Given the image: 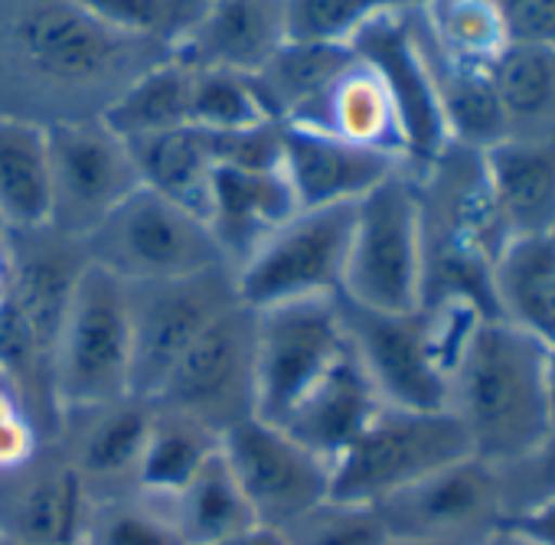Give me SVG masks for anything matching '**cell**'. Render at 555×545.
Listing matches in <instances>:
<instances>
[{
  "mask_svg": "<svg viewBox=\"0 0 555 545\" xmlns=\"http://www.w3.org/2000/svg\"><path fill=\"white\" fill-rule=\"evenodd\" d=\"M170 56L102 24L82 0H0V112L37 125L99 121Z\"/></svg>",
  "mask_w": 555,
  "mask_h": 545,
  "instance_id": "cell-1",
  "label": "cell"
},
{
  "mask_svg": "<svg viewBox=\"0 0 555 545\" xmlns=\"http://www.w3.org/2000/svg\"><path fill=\"white\" fill-rule=\"evenodd\" d=\"M86 264V245L53 225L8 229L0 248V373L21 389L47 441L60 421L53 399L56 340Z\"/></svg>",
  "mask_w": 555,
  "mask_h": 545,
  "instance_id": "cell-2",
  "label": "cell"
},
{
  "mask_svg": "<svg viewBox=\"0 0 555 545\" xmlns=\"http://www.w3.org/2000/svg\"><path fill=\"white\" fill-rule=\"evenodd\" d=\"M448 412L461 421L470 454L493 467L535 447L552 428L545 343L500 317H483L451 373Z\"/></svg>",
  "mask_w": 555,
  "mask_h": 545,
  "instance_id": "cell-3",
  "label": "cell"
},
{
  "mask_svg": "<svg viewBox=\"0 0 555 545\" xmlns=\"http://www.w3.org/2000/svg\"><path fill=\"white\" fill-rule=\"evenodd\" d=\"M347 347L379 399L396 408H448V386L483 314L467 301H422L412 311H370L337 295Z\"/></svg>",
  "mask_w": 555,
  "mask_h": 545,
  "instance_id": "cell-4",
  "label": "cell"
},
{
  "mask_svg": "<svg viewBox=\"0 0 555 545\" xmlns=\"http://www.w3.org/2000/svg\"><path fill=\"white\" fill-rule=\"evenodd\" d=\"M131 395V311L128 285L86 264L73 288L53 356V399L60 415Z\"/></svg>",
  "mask_w": 555,
  "mask_h": 545,
  "instance_id": "cell-5",
  "label": "cell"
},
{
  "mask_svg": "<svg viewBox=\"0 0 555 545\" xmlns=\"http://www.w3.org/2000/svg\"><path fill=\"white\" fill-rule=\"evenodd\" d=\"M82 245L92 264L125 285L170 282L229 264L206 219L147 186L115 206Z\"/></svg>",
  "mask_w": 555,
  "mask_h": 545,
  "instance_id": "cell-6",
  "label": "cell"
},
{
  "mask_svg": "<svg viewBox=\"0 0 555 545\" xmlns=\"http://www.w3.org/2000/svg\"><path fill=\"white\" fill-rule=\"evenodd\" d=\"M422 278L418 186L409 170H399L357 199L340 298L370 311H412L422 304Z\"/></svg>",
  "mask_w": 555,
  "mask_h": 545,
  "instance_id": "cell-7",
  "label": "cell"
},
{
  "mask_svg": "<svg viewBox=\"0 0 555 545\" xmlns=\"http://www.w3.org/2000/svg\"><path fill=\"white\" fill-rule=\"evenodd\" d=\"M461 457H470V441L448 408L383 405L370 428L331 464V496L376 506Z\"/></svg>",
  "mask_w": 555,
  "mask_h": 545,
  "instance_id": "cell-8",
  "label": "cell"
},
{
  "mask_svg": "<svg viewBox=\"0 0 555 545\" xmlns=\"http://www.w3.org/2000/svg\"><path fill=\"white\" fill-rule=\"evenodd\" d=\"M357 203L298 209L261 248L235 268L245 308H271L305 298H337L347 271Z\"/></svg>",
  "mask_w": 555,
  "mask_h": 545,
  "instance_id": "cell-9",
  "label": "cell"
},
{
  "mask_svg": "<svg viewBox=\"0 0 555 545\" xmlns=\"http://www.w3.org/2000/svg\"><path fill=\"white\" fill-rule=\"evenodd\" d=\"M232 304H238V291L229 264L186 278L128 285L131 395L151 402L193 340Z\"/></svg>",
  "mask_w": 555,
  "mask_h": 545,
  "instance_id": "cell-10",
  "label": "cell"
},
{
  "mask_svg": "<svg viewBox=\"0 0 555 545\" xmlns=\"http://www.w3.org/2000/svg\"><path fill=\"white\" fill-rule=\"evenodd\" d=\"M219 438L255 415V311L242 301L219 314L180 356L151 399Z\"/></svg>",
  "mask_w": 555,
  "mask_h": 545,
  "instance_id": "cell-11",
  "label": "cell"
},
{
  "mask_svg": "<svg viewBox=\"0 0 555 545\" xmlns=\"http://www.w3.org/2000/svg\"><path fill=\"white\" fill-rule=\"evenodd\" d=\"M255 311V308H251ZM347 337L337 298H305L255 311V415L278 425L334 366Z\"/></svg>",
  "mask_w": 555,
  "mask_h": 545,
  "instance_id": "cell-12",
  "label": "cell"
},
{
  "mask_svg": "<svg viewBox=\"0 0 555 545\" xmlns=\"http://www.w3.org/2000/svg\"><path fill=\"white\" fill-rule=\"evenodd\" d=\"M50 222L56 232L86 238L115 206L141 190V173L125 138L99 121L47 125Z\"/></svg>",
  "mask_w": 555,
  "mask_h": 545,
  "instance_id": "cell-13",
  "label": "cell"
},
{
  "mask_svg": "<svg viewBox=\"0 0 555 545\" xmlns=\"http://www.w3.org/2000/svg\"><path fill=\"white\" fill-rule=\"evenodd\" d=\"M376 512L389 538L435 545H480L506 525L496 467L474 454L386 496Z\"/></svg>",
  "mask_w": 555,
  "mask_h": 545,
  "instance_id": "cell-14",
  "label": "cell"
},
{
  "mask_svg": "<svg viewBox=\"0 0 555 545\" xmlns=\"http://www.w3.org/2000/svg\"><path fill=\"white\" fill-rule=\"evenodd\" d=\"M219 454L248 499L255 522L278 532L331 496V464L258 415L232 425L219 438Z\"/></svg>",
  "mask_w": 555,
  "mask_h": 545,
  "instance_id": "cell-15",
  "label": "cell"
},
{
  "mask_svg": "<svg viewBox=\"0 0 555 545\" xmlns=\"http://www.w3.org/2000/svg\"><path fill=\"white\" fill-rule=\"evenodd\" d=\"M350 50L379 76V82L392 99L405 141V170L412 177L425 173L451 141L438 108L415 11L386 14L373 21L353 37Z\"/></svg>",
  "mask_w": 555,
  "mask_h": 545,
  "instance_id": "cell-16",
  "label": "cell"
},
{
  "mask_svg": "<svg viewBox=\"0 0 555 545\" xmlns=\"http://www.w3.org/2000/svg\"><path fill=\"white\" fill-rule=\"evenodd\" d=\"M147 428L151 402L128 395L118 402L63 412L50 441L73 464L89 499L102 503L138 490Z\"/></svg>",
  "mask_w": 555,
  "mask_h": 545,
  "instance_id": "cell-17",
  "label": "cell"
},
{
  "mask_svg": "<svg viewBox=\"0 0 555 545\" xmlns=\"http://www.w3.org/2000/svg\"><path fill=\"white\" fill-rule=\"evenodd\" d=\"M89 493L53 441L24 467L0 473V535L21 545H79Z\"/></svg>",
  "mask_w": 555,
  "mask_h": 545,
  "instance_id": "cell-18",
  "label": "cell"
},
{
  "mask_svg": "<svg viewBox=\"0 0 555 545\" xmlns=\"http://www.w3.org/2000/svg\"><path fill=\"white\" fill-rule=\"evenodd\" d=\"M399 170L405 164L389 154L301 125H282V173L301 209L357 203Z\"/></svg>",
  "mask_w": 555,
  "mask_h": 545,
  "instance_id": "cell-19",
  "label": "cell"
},
{
  "mask_svg": "<svg viewBox=\"0 0 555 545\" xmlns=\"http://www.w3.org/2000/svg\"><path fill=\"white\" fill-rule=\"evenodd\" d=\"M285 43V0H206L199 21L173 47V56L193 69L255 76Z\"/></svg>",
  "mask_w": 555,
  "mask_h": 545,
  "instance_id": "cell-20",
  "label": "cell"
},
{
  "mask_svg": "<svg viewBox=\"0 0 555 545\" xmlns=\"http://www.w3.org/2000/svg\"><path fill=\"white\" fill-rule=\"evenodd\" d=\"M298 199L282 167H225L219 164L209 186L206 225L235 271L248 261L268 235H274L295 212Z\"/></svg>",
  "mask_w": 555,
  "mask_h": 545,
  "instance_id": "cell-21",
  "label": "cell"
},
{
  "mask_svg": "<svg viewBox=\"0 0 555 545\" xmlns=\"http://www.w3.org/2000/svg\"><path fill=\"white\" fill-rule=\"evenodd\" d=\"M480 170L503 245L555 235V141H500L480 151Z\"/></svg>",
  "mask_w": 555,
  "mask_h": 545,
  "instance_id": "cell-22",
  "label": "cell"
},
{
  "mask_svg": "<svg viewBox=\"0 0 555 545\" xmlns=\"http://www.w3.org/2000/svg\"><path fill=\"white\" fill-rule=\"evenodd\" d=\"M383 399L350 347L334 366L301 395V402L278 421L298 444L334 464L383 412Z\"/></svg>",
  "mask_w": 555,
  "mask_h": 545,
  "instance_id": "cell-23",
  "label": "cell"
},
{
  "mask_svg": "<svg viewBox=\"0 0 555 545\" xmlns=\"http://www.w3.org/2000/svg\"><path fill=\"white\" fill-rule=\"evenodd\" d=\"M292 125L324 131L331 138L389 154L405 164V141L392 99L379 82V76L357 53L314 99V105Z\"/></svg>",
  "mask_w": 555,
  "mask_h": 545,
  "instance_id": "cell-24",
  "label": "cell"
},
{
  "mask_svg": "<svg viewBox=\"0 0 555 545\" xmlns=\"http://www.w3.org/2000/svg\"><path fill=\"white\" fill-rule=\"evenodd\" d=\"M493 314L555 343V235L509 238L490 268Z\"/></svg>",
  "mask_w": 555,
  "mask_h": 545,
  "instance_id": "cell-25",
  "label": "cell"
},
{
  "mask_svg": "<svg viewBox=\"0 0 555 545\" xmlns=\"http://www.w3.org/2000/svg\"><path fill=\"white\" fill-rule=\"evenodd\" d=\"M131 157L141 173V186L173 199L177 206L206 219L212 173L219 167L212 151V134L203 128H173L164 134L128 141Z\"/></svg>",
  "mask_w": 555,
  "mask_h": 545,
  "instance_id": "cell-26",
  "label": "cell"
},
{
  "mask_svg": "<svg viewBox=\"0 0 555 545\" xmlns=\"http://www.w3.org/2000/svg\"><path fill=\"white\" fill-rule=\"evenodd\" d=\"M506 141H555V50L506 47L487 66Z\"/></svg>",
  "mask_w": 555,
  "mask_h": 545,
  "instance_id": "cell-27",
  "label": "cell"
},
{
  "mask_svg": "<svg viewBox=\"0 0 555 545\" xmlns=\"http://www.w3.org/2000/svg\"><path fill=\"white\" fill-rule=\"evenodd\" d=\"M415 24H418V11H415ZM418 37H422L425 60L431 69V82H435L438 108H441V118L448 128V141L457 147L477 151V154L506 141V125H503L500 102L493 95L487 69L464 66V63H454L444 53H438L431 47V40L425 37L422 24H418Z\"/></svg>",
  "mask_w": 555,
  "mask_h": 545,
  "instance_id": "cell-28",
  "label": "cell"
},
{
  "mask_svg": "<svg viewBox=\"0 0 555 545\" xmlns=\"http://www.w3.org/2000/svg\"><path fill=\"white\" fill-rule=\"evenodd\" d=\"M0 222L37 229L50 222L47 128L0 112Z\"/></svg>",
  "mask_w": 555,
  "mask_h": 545,
  "instance_id": "cell-29",
  "label": "cell"
},
{
  "mask_svg": "<svg viewBox=\"0 0 555 545\" xmlns=\"http://www.w3.org/2000/svg\"><path fill=\"white\" fill-rule=\"evenodd\" d=\"M350 56H353L350 47L288 40L248 79L255 86L264 115L278 125H292L314 105V99L350 63Z\"/></svg>",
  "mask_w": 555,
  "mask_h": 545,
  "instance_id": "cell-30",
  "label": "cell"
},
{
  "mask_svg": "<svg viewBox=\"0 0 555 545\" xmlns=\"http://www.w3.org/2000/svg\"><path fill=\"white\" fill-rule=\"evenodd\" d=\"M164 503L186 545H219L255 525V512L219 451L196 470L186 486H180Z\"/></svg>",
  "mask_w": 555,
  "mask_h": 545,
  "instance_id": "cell-31",
  "label": "cell"
},
{
  "mask_svg": "<svg viewBox=\"0 0 555 545\" xmlns=\"http://www.w3.org/2000/svg\"><path fill=\"white\" fill-rule=\"evenodd\" d=\"M216 451H219L216 431L151 402V428L138 467V490L167 499L180 486H186L196 477V470L209 457H216Z\"/></svg>",
  "mask_w": 555,
  "mask_h": 545,
  "instance_id": "cell-32",
  "label": "cell"
},
{
  "mask_svg": "<svg viewBox=\"0 0 555 545\" xmlns=\"http://www.w3.org/2000/svg\"><path fill=\"white\" fill-rule=\"evenodd\" d=\"M118 138L138 141L190 125V66L173 53L147 69L102 118Z\"/></svg>",
  "mask_w": 555,
  "mask_h": 545,
  "instance_id": "cell-33",
  "label": "cell"
},
{
  "mask_svg": "<svg viewBox=\"0 0 555 545\" xmlns=\"http://www.w3.org/2000/svg\"><path fill=\"white\" fill-rule=\"evenodd\" d=\"M418 24L431 47L454 63L487 69L503 50L506 34L493 0H425Z\"/></svg>",
  "mask_w": 555,
  "mask_h": 545,
  "instance_id": "cell-34",
  "label": "cell"
},
{
  "mask_svg": "<svg viewBox=\"0 0 555 545\" xmlns=\"http://www.w3.org/2000/svg\"><path fill=\"white\" fill-rule=\"evenodd\" d=\"M79 545H186L167 503L141 490L89 506Z\"/></svg>",
  "mask_w": 555,
  "mask_h": 545,
  "instance_id": "cell-35",
  "label": "cell"
},
{
  "mask_svg": "<svg viewBox=\"0 0 555 545\" xmlns=\"http://www.w3.org/2000/svg\"><path fill=\"white\" fill-rule=\"evenodd\" d=\"M425 0H285L288 40L350 47L353 37L386 14L418 11Z\"/></svg>",
  "mask_w": 555,
  "mask_h": 545,
  "instance_id": "cell-36",
  "label": "cell"
},
{
  "mask_svg": "<svg viewBox=\"0 0 555 545\" xmlns=\"http://www.w3.org/2000/svg\"><path fill=\"white\" fill-rule=\"evenodd\" d=\"M271 121L255 95L248 76L225 69H193L190 66V125L225 134Z\"/></svg>",
  "mask_w": 555,
  "mask_h": 545,
  "instance_id": "cell-37",
  "label": "cell"
},
{
  "mask_svg": "<svg viewBox=\"0 0 555 545\" xmlns=\"http://www.w3.org/2000/svg\"><path fill=\"white\" fill-rule=\"evenodd\" d=\"M82 4L118 34L160 43L173 53L199 21L206 0H82Z\"/></svg>",
  "mask_w": 555,
  "mask_h": 545,
  "instance_id": "cell-38",
  "label": "cell"
},
{
  "mask_svg": "<svg viewBox=\"0 0 555 545\" xmlns=\"http://www.w3.org/2000/svg\"><path fill=\"white\" fill-rule=\"evenodd\" d=\"M288 545H389V532L370 503L327 496L285 532Z\"/></svg>",
  "mask_w": 555,
  "mask_h": 545,
  "instance_id": "cell-39",
  "label": "cell"
},
{
  "mask_svg": "<svg viewBox=\"0 0 555 545\" xmlns=\"http://www.w3.org/2000/svg\"><path fill=\"white\" fill-rule=\"evenodd\" d=\"M496 477L503 490L506 522L555 499V428H548V434L526 454L500 464Z\"/></svg>",
  "mask_w": 555,
  "mask_h": 545,
  "instance_id": "cell-40",
  "label": "cell"
},
{
  "mask_svg": "<svg viewBox=\"0 0 555 545\" xmlns=\"http://www.w3.org/2000/svg\"><path fill=\"white\" fill-rule=\"evenodd\" d=\"M47 444V431L21 389L0 373V473H11L34 460Z\"/></svg>",
  "mask_w": 555,
  "mask_h": 545,
  "instance_id": "cell-41",
  "label": "cell"
},
{
  "mask_svg": "<svg viewBox=\"0 0 555 545\" xmlns=\"http://www.w3.org/2000/svg\"><path fill=\"white\" fill-rule=\"evenodd\" d=\"M506 47L555 50V0H493Z\"/></svg>",
  "mask_w": 555,
  "mask_h": 545,
  "instance_id": "cell-42",
  "label": "cell"
},
{
  "mask_svg": "<svg viewBox=\"0 0 555 545\" xmlns=\"http://www.w3.org/2000/svg\"><path fill=\"white\" fill-rule=\"evenodd\" d=\"M506 525L513 532H519L532 545H555V499H548V503H542V506L509 519Z\"/></svg>",
  "mask_w": 555,
  "mask_h": 545,
  "instance_id": "cell-43",
  "label": "cell"
},
{
  "mask_svg": "<svg viewBox=\"0 0 555 545\" xmlns=\"http://www.w3.org/2000/svg\"><path fill=\"white\" fill-rule=\"evenodd\" d=\"M219 545H288V538H285L282 532H278V529H271V525L255 522V525L242 529L238 535H232V538L219 542Z\"/></svg>",
  "mask_w": 555,
  "mask_h": 545,
  "instance_id": "cell-44",
  "label": "cell"
},
{
  "mask_svg": "<svg viewBox=\"0 0 555 545\" xmlns=\"http://www.w3.org/2000/svg\"><path fill=\"white\" fill-rule=\"evenodd\" d=\"M545 399H548V418L555 428V343H545Z\"/></svg>",
  "mask_w": 555,
  "mask_h": 545,
  "instance_id": "cell-45",
  "label": "cell"
},
{
  "mask_svg": "<svg viewBox=\"0 0 555 545\" xmlns=\"http://www.w3.org/2000/svg\"><path fill=\"white\" fill-rule=\"evenodd\" d=\"M480 545H532V542H526L519 532H513L509 525H503V529H496L493 535H487Z\"/></svg>",
  "mask_w": 555,
  "mask_h": 545,
  "instance_id": "cell-46",
  "label": "cell"
},
{
  "mask_svg": "<svg viewBox=\"0 0 555 545\" xmlns=\"http://www.w3.org/2000/svg\"><path fill=\"white\" fill-rule=\"evenodd\" d=\"M389 545H435V542H409V538H389Z\"/></svg>",
  "mask_w": 555,
  "mask_h": 545,
  "instance_id": "cell-47",
  "label": "cell"
},
{
  "mask_svg": "<svg viewBox=\"0 0 555 545\" xmlns=\"http://www.w3.org/2000/svg\"><path fill=\"white\" fill-rule=\"evenodd\" d=\"M4 238H8V229H4V222H0V248H4Z\"/></svg>",
  "mask_w": 555,
  "mask_h": 545,
  "instance_id": "cell-48",
  "label": "cell"
},
{
  "mask_svg": "<svg viewBox=\"0 0 555 545\" xmlns=\"http://www.w3.org/2000/svg\"><path fill=\"white\" fill-rule=\"evenodd\" d=\"M0 545H21V542H14V538H4V535H0Z\"/></svg>",
  "mask_w": 555,
  "mask_h": 545,
  "instance_id": "cell-49",
  "label": "cell"
},
{
  "mask_svg": "<svg viewBox=\"0 0 555 545\" xmlns=\"http://www.w3.org/2000/svg\"><path fill=\"white\" fill-rule=\"evenodd\" d=\"M0 288H4V275H0Z\"/></svg>",
  "mask_w": 555,
  "mask_h": 545,
  "instance_id": "cell-50",
  "label": "cell"
}]
</instances>
